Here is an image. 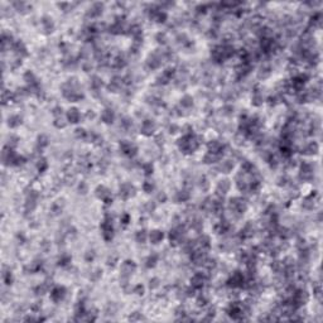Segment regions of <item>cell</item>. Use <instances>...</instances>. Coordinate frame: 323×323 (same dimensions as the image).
I'll return each instance as SVG.
<instances>
[{
	"label": "cell",
	"instance_id": "4",
	"mask_svg": "<svg viewBox=\"0 0 323 323\" xmlns=\"http://www.w3.org/2000/svg\"><path fill=\"white\" fill-rule=\"evenodd\" d=\"M145 240H146L145 231H139V232H138V241H141V242H144Z\"/></svg>",
	"mask_w": 323,
	"mask_h": 323
},
{
	"label": "cell",
	"instance_id": "2",
	"mask_svg": "<svg viewBox=\"0 0 323 323\" xmlns=\"http://www.w3.org/2000/svg\"><path fill=\"white\" fill-rule=\"evenodd\" d=\"M162 239H163V234H162L160 231H153L150 234V240L153 241V244H158Z\"/></svg>",
	"mask_w": 323,
	"mask_h": 323
},
{
	"label": "cell",
	"instance_id": "3",
	"mask_svg": "<svg viewBox=\"0 0 323 323\" xmlns=\"http://www.w3.org/2000/svg\"><path fill=\"white\" fill-rule=\"evenodd\" d=\"M68 119L72 121V123H77V120H78V112H77L76 109L70 110V112H68Z\"/></svg>",
	"mask_w": 323,
	"mask_h": 323
},
{
	"label": "cell",
	"instance_id": "1",
	"mask_svg": "<svg viewBox=\"0 0 323 323\" xmlns=\"http://www.w3.org/2000/svg\"><path fill=\"white\" fill-rule=\"evenodd\" d=\"M51 295H52V299H53V301L58 302V301H61V299L64 297V289L61 288V287H58V288H56L55 290L52 292Z\"/></svg>",
	"mask_w": 323,
	"mask_h": 323
}]
</instances>
